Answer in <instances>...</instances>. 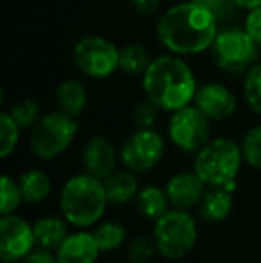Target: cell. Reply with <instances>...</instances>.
<instances>
[{"instance_id":"10","label":"cell","mask_w":261,"mask_h":263,"mask_svg":"<svg viewBox=\"0 0 261 263\" xmlns=\"http://www.w3.org/2000/svg\"><path fill=\"white\" fill-rule=\"evenodd\" d=\"M73 63L91 79H108L118 70L120 49L102 36H84L73 47Z\"/></svg>"},{"instance_id":"3","label":"cell","mask_w":261,"mask_h":263,"mask_svg":"<svg viewBox=\"0 0 261 263\" xmlns=\"http://www.w3.org/2000/svg\"><path fill=\"white\" fill-rule=\"evenodd\" d=\"M63 218L73 229H91L104 218L109 206L104 181L81 172L70 176L63 183L57 197Z\"/></svg>"},{"instance_id":"1","label":"cell","mask_w":261,"mask_h":263,"mask_svg":"<svg viewBox=\"0 0 261 263\" xmlns=\"http://www.w3.org/2000/svg\"><path fill=\"white\" fill-rule=\"evenodd\" d=\"M218 31V18L192 0L168 7L156 25L159 43L175 55L206 52L211 49Z\"/></svg>"},{"instance_id":"19","label":"cell","mask_w":261,"mask_h":263,"mask_svg":"<svg viewBox=\"0 0 261 263\" xmlns=\"http://www.w3.org/2000/svg\"><path fill=\"white\" fill-rule=\"evenodd\" d=\"M25 204H42L52 194V179L42 168H27L18 176Z\"/></svg>"},{"instance_id":"27","label":"cell","mask_w":261,"mask_h":263,"mask_svg":"<svg viewBox=\"0 0 261 263\" xmlns=\"http://www.w3.org/2000/svg\"><path fill=\"white\" fill-rule=\"evenodd\" d=\"M244 99L256 115H261V63H256L245 73Z\"/></svg>"},{"instance_id":"12","label":"cell","mask_w":261,"mask_h":263,"mask_svg":"<svg viewBox=\"0 0 261 263\" xmlns=\"http://www.w3.org/2000/svg\"><path fill=\"white\" fill-rule=\"evenodd\" d=\"M81 163L84 172L104 181L118 170L120 151L104 136H91L81 153Z\"/></svg>"},{"instance_id":"36","label":"cell","mask_w":261,"mask_h":263,"mask_svg":"<svg viewBox=\"0 0 261 263\" xmlns=\"http://www.w3.org/2000/svg\"><path fill=\"white\" fill-rule=\"evenodd\" d=\"M127 263H131V261H127Z\"/></svg>"},{"instance_id":"24","label":"cell","mask_w":261,"mask_h":263,"mask_svg":"<svg viewBox=\"0 0 261 263\" xmlns=\"http://www.w3.org/2000/svg\"><path fill=\"white\" fill-rule=\"evenodd\" d=\"M7 111L14 118V122L20 125L22 131H31L43 117L42 106L34 99H22V101L14 102Z\"/></svg>"},{"instance_id":"34","label":"cell","mask_w":261,"mask_h":263,"mask_svg":"<svg viewBox=\"0 0 261 263\" xmlns=\"http://www.w3.org/2000/svg\"><path fill=\"white\" fill-rule=\"evenodd\" d=\"M131 6L134 7V11L143 16H150L154 14L161 6V0H131Z\"/></svg>"},{"instance_id":"16","label":"cell","mask_w":261,"mask_h":263,"mask_svg":"<svg viewBox=\"0 0 261 263\" xmlns=\"http://www.w3.org/2000/svg\"><path fill=\"white\" fill-rule=\"evenodd\" d=\"M234 206V192L227 190L226 186H208L200 204L198 215L204 222L220 224L227 220Z\"/></svg>"},{"instance_id":"8","label":"cell","mask_w":261,"mask_h":263,"mask_svg":"<svg viewBox=\"0 0 261 263\" xmlns=\"http://www.w3.org/2000/svg\"><path fill=\"white\" fill-rule=\"evenodd\" d=\"M168 140L177 151L195 154L211 140V120L195 104L170 113Z\"/></svg>"},{"instance_id":"30","label":"cell","mask_w":261,"mask_h":263,"mask_svg":"<svg viewBox=\"0 0 261 263\" xmlns=\"http://www.w3.org/2000/svg\"><path fill=\"white\" fill-rule=\"evenodd\" d=\"M159 107L154 102H150L149 99L138 102L134 107V122L138 127H154L157 122V115H159Z\"/></svg>"},{"instance_id":"23","label":"cell","mask_w":261,"mask_h":263,"mask_svg":"<svg viewBox=\"0 0 261 263\" xmlns=\"http://www.w3.org/2000/svg\"><path fill=\"white\" fill-rule=\"evenodd\" d=\"M154 58L149 55V50L139 43H129L120 49V63L118 70L126 76H143L150 66Z\"/></svg>"},{"instance_id":"29","label":"cell","mask_w":261,"mask_h":263,"mask_svg":"<svg viewBox=\"0 0 261 263\" xmlns=\"http://www.w3.org/2000/svg\"><path fill=\"white\" fill-rule=\"evenodd\" d=\"M242 151L244 158L251 168L261 170V122L252 125L242 138Z\"/></svg>"},{"instance_id":"4","label":"cell","mask_w":261,"mask_h":263,"mask_svg":"<svg viewBox=\"0 0 261 263\" xmlns=\"http://www.w3.org/2000/svg\"><path fill=\"white\" fill-rule=\"evenodd\" d=\"M244 163L242 143L227 136L211 138L193 154V170L206 186H227L236 183Z\"/></svg>"},{"instance_id":"14","label":"cell","mask_w":261,"mask_h":263,"mask_svg":"<svg viewBox=\"0 0 261 263\" xmlns=\"http://www.w3.org/2000/svg\"><path fill=\"white\" fill-rule=\"evenodd\" d=\"M193 104L211 122H222L233 117L238 107V101L236 95L226 84L208 83L198 86Z\"/></svg>"},{"instance_id":"15","label":"cell","mask_w":261,"mask_h":263,"mask_svg":"<svg viewBox=\"0 0 261 263\" xmlns=\"http://www.w3.org/2000/svg\"><path fill=\"white\" fill-rule=\"evenodd\" d=\"M101 247L95 240L91 229H75L56 251L59 263H98Z\"/></svg>"},{"instance_id":"17","label":"cell","mask_w":261,"mask_h":263,"mask_svg":"<svg viewBox=\"0 0 261 263\" xmlns=\"http://www.w3.org/2000/svg\"><path fill=\"white\" fill-rule=\"evenodd\" d=\"M106 195H108L109 206H124L136 201V195L139 192V181L134 172L124 168L116 170L109 177L104 179Z\"/></svg>"},{"instance_id":"22","label":"cell","mask_w":261,"mask_h":263,"mask_svg":"<svg viewBox=\"0 0 261 263\" xmlns=\"http://www.w3.org/2000/svg\"><path fill=\"white\" fill-rule=\"evenodd\" d=\"M91 233H93L102 254L118 251L120 247L129 242L127 228L118 220H101L95 228H91Z\"/></svg>"},{"instance_id":"6","label":"cell","mask_w":261,"mask_h":263,"mask_svg":"<svg viewBox=\"0 0 261 263\" xmlns=\"http://www.w3.org/2000/svg\"><path fill=\"white\" fill-rule=\"evenodd\" d=\"M77 133V118L59 109L45 113L29 133L31 154L42 161H52L70 149V145L75 142Z\"/></svg>"},{"instance_id":"28","label":"cell","mask_w":261,"mask_h":263,"mask_svg":"<svg viewBox=\"0 0 261 263\" xmlns=\"http://www.w3.org/2000/svg\"><path fill=\"white\" fill-rule=\"evenodd\" d=\"M154 254H157V249L152 236L138 235L131 238L126 246V258L131 263H149Z\"/></svg>"},{"instance_id":"9","label":"cell","mask_w":261,"mask_h":263,"mask_svg":"<svg viewBox=\"0 0 261 263\" xmlns=\"http://www.w3.org/2000/svg\"><path fill=\"white\" fill-rule=\"evenodd\" d=\"M120 165L134 174L154 170L165 156V138L154 127H138L120 147Z\"/></svg>"},{"instance_id":"31","label":"cell","mask_w":261,"mask_h":263,"mask_svg":"<svg viewBox=\"0 0 261 263\" xmlns=\"http://www.w3.org/2000/svg\"><path fill=\"white\" fill-rule=\"evenodd\" d=\"M192 2L206 7L208 11H211L218 20L220 18H227L229 14H233L234 9H236L233 0H192Z\"/></svg>"},{"instance_id":"35","label":"cell","mask_w":261,"mask_h":263,"mask_svg":"<svg viewBox=\"0 0 261 263\" xmlns=\"http://www.w3.org/2000/svg\"><path fill=\"white\" fill-rule=\"evenodd\" d=\"M234 6L238 7V9H256V7L261 6V0H233Z\"/></svg>"},{"instance_id":"26","label":"cell","mask_w":261,"mask_h":263,"mask_svg":"<svg viewBox=\"0 0 261 263\" xmlns=\"http://www.w3.org/2000/svg\"><path fill=\"white\" fill-rule=\"evenodd\" d=\"M0 213L11 215L16 213L22 204H25L24 195H22L18 179L11 177L9 174L2 176V192H0Z\"/></svg>"},{"instance_id":"20","label":"cell","mask_w":261,"mask_h":263,"mask_svg":"<svg viewBox=\"0 0 261 263\" xmlns=\"http://www.w3.org/2000/svg\"><path fill=\"white\" fill-rule=\"evenodd\" d=\"M134 202L139 215L143 218H147V220H150L152 224L172 208L165 186L161 188L156 186V184H145V186L139 188Z\"/></svg>"},{"instance_id":"5","label":"cell","mask_w":261,"mask_h":263,"mask_svg":"<svg viewBox=\"0 0 261 263\" xmlns=\"http://www.w3.org/2000/svg\"><path fill=\"white\" fill-rule=\"evenodd\" d=\"M152 238L161 258L168 261H179L195 249L198 224L192 211L170 208L154 222Z\"/></svg>"},{"instance_id":"13","label":"cell","mask_w":261,"mask_h":263,"mask_svg":"<svg viewBox=\"0 0 261 263\" xmlns=\"http://www.w3.org/2000/svg\"><path fill=\"white\" fill-rule=\"evenodd\" d=\"M165 190H167L168 201H170L172 208L192 211L198 208L208 186L197 176L195 170L192 168V170L175 172L174 176L168 177L167 184H165Z\"/></svg>"},{"instance_id":"18","label":"cell","mask_w":261,"mask_h":263,"mask_svg":"<svg viewBox=\"0 0 261 263\" xmlns=\"http://www.w3.org/2000/svg\"><path fill=\"white\" fill-rule=\"evenodd\" d=\"M36 236V246L43 249L57 251L59 246L70 235V224L63 218V215H43L38 220L32 222Z\"/></svg>"},{"instance_id":"7","label":"cell","mask_w":261,"mask_h":263,"mask_svg":"<svg viewBox=\"0 0 261 263\" xmlns=\"http://www.w3.org/2000/svg\"><path fill=\"white\" fill-rule=\"evenodd\" d=\"M259 43L245 29H222L213 42L211 58L218 68L231 73L247 72L259 59Z\"/></svg>"},{"instance_id":"11","label":"cell","mask_w":261,"mask_h":263,"mask_svg":"<svg viewBox=\"0 0 261 263\" xmlns=\"http://www.w3.org/2000/svg\"><path fill=\"white\" fill-rule=\"evenodd\" d=\"M34 228L18 213L0 217V260L2 263H20L36 249Z\"/></svg>"},{"instance_id":"21","label":"cell","mask_w":261,"mask_h":263,"mask_svg":"<svg viewBox=\"0 0 261 263\" xmlns=\"http://www.w3.org/2000/svg\"><path fill=\"white\" fill-rule=\"evenodd\" d=\"M57 109L77 118L84 113L88 106V91L84 84L77 79H66L56 88Z\"/></svg>"},{"instance_id":"32","label":"cell","mask_w":261,"mask_h":263,"mask_svg":"<svg viewBox=\"0 0 261 263\" xmlns=\"http://www.w3.org/2000/svg\"><path fill=\"white\" fill-rule=\"evenodd\" d=\"M244 29L252 36V40H256L261 45V6L249 11V14L245 16Z\"/></svg>"},{"instance_id":"25","label":"cell","mask_w":261,"mask_h":263,"mask_svg":"<svg viewBox=\"0 0 261 263\" xmlns=\"http://www.w3.org/2000/svg\"><path fill=\"white\" fill-rule=\"evenodd\" d=\"M22 129L9 115V111L0 113V158L7 159L16 151L20 143Z\"/></svg>"},{"instance_id":"2","label":"cell","mask_w":261,"mask_h":263,"mask_svg":"<svg viewBox=\"0 0 261 263\" xmlns=\"http://www.w3.org/2000/svg\"><path fill=\"white\" fill-rule=\"evenodd\" d=\"M142 86L145 99L154 102L163 113H174L193 104L198 90L193 70L181 55L175 54L154 58L142 76Z\"/></svg>"},{"instance_id":"33","label":"cell","mask_w":261,"mask_h":263,"mask_svg":"<svg viewBox=\"0 0 261 263\" xmlns=\"http://www.w3.org/2000/svg\"><path fill=\"white\" fill-rule=\"evenodd\" d=\"M20 263H59V261H57L56 251L36 247V249L31 251Z\"/></svg>"}]
</instances>
